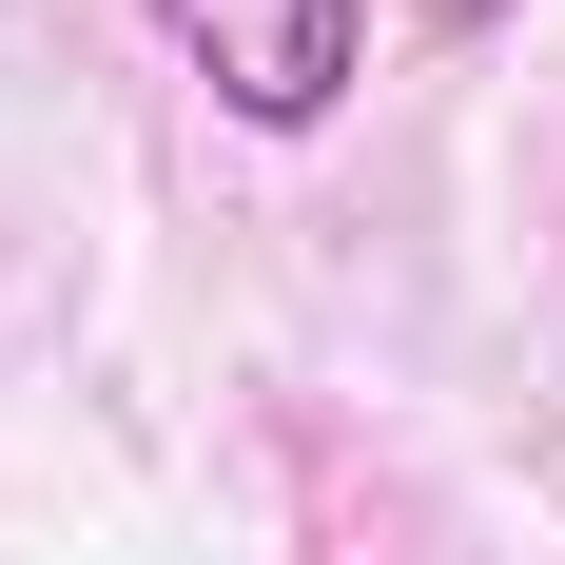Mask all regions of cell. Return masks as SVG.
I'll return each mask as SVG.
<instances>
[{"mask_svg":"<svg viewBox=\"0 0 565 565\" xmlns=\"http://www.w3.org/2000/svg\"><path fill=\"white\" fill-rule=\"evenodd\" d=\"M157 40H175V78H215V117L312 137L371 78V0H157Z\"/></svg>","mask_w":565,"mask_h":565,"instance_id":"cell-1","label":"cell"},{"mask_svg":"<svg viewBox=\"0 0 565 565\" xmlns=\"http://www.w3.org/2000/svg\"><path fill=\"white\" fill-rule=\"evenodd\" d=\"M429 20H449V40H488V20H526V0H429Z\"/></svg>","mask_w":565,"mask_h":565,"instance_id":"cell-2","label":"cell"}]
</instances>
